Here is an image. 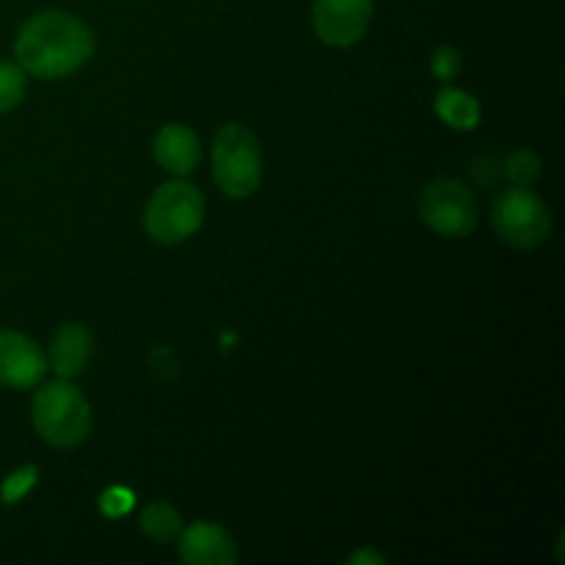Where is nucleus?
<instances>
[{"label":"nucleus","instance_id":"13","mask_svg":"<svg viewBox=\"0 0 565 565\" xmlns=\"http://www.w3.org/2000/svg\"><path fill=\"white\" fill-rule=\"evenodd\" d=\"M141 533L154 544H169L182 533V516L169 502H152L141 513Z\"/></svg>","mask_w":565,"mask_h":565},{"label":"nucleus","instance_id":"15","mask_svg":"<svg viewBox=\"0 0 565 565\" xmlns=\"http://www.w3.org/2000/svg\"><path fill=\"white\" fill-rule=\"evenodd\" d=\"M505 174L516 188H533L541 180V174H544V163L530 149H519V152H513L508 158Z\"/></svg>","mask_w":565,"mask_h":565},{"label":"nucleus","instance_id":"18","mask_svg":"<svg viewBox=\"0 0 565 565\" xmlns=\"http://www.w3.org/2000/svg\"><path fill=\"white\" fill-rule=\"evenodd\" d=\"M430 72H434L441 83H450L452 77L461 72V53H458L456 47H447V44L445 47L434 50V55H430Z\"/></svg>","mask_w":565,"mask_h":565},{"label":"nucleus","instance_id":"7","mask_svg":"<svg viewBox=\"0 0 565 565\" xmlns=\"http://www.w3.org/2000/svg\"><path fill=\"white\" fill-rule=\"evenodd\" d=\"M373 22V0H315L312 25L329 47H351L362 42Z\"/></svg>","mask_w":565,"mask_h":565},{"label":"nucleus","instance_id":"12","mask_svg":"<svg viewBox=\"0 0 565 565\" xmlns=\"http://www.w3.org/2000/svg\"><path fill=\"white\" fill-rule=\"evenodd\" d=\"M439 119L452 130H475L480 125V103L469 92L456 86H445L434 99Z\"/></svg>","mask_w":565,"mask_h":565},{"label":"nucleus","instance_id":"10","mask_svg":"<svg viewBox=\"0 0 565 565\" xmlns=\"http://www.w3.org/2000/svg\"><path fill=\"white\" fill-rule=\"evenodd\" d=\"M154 163L163 171L174 177H188L196 171L199 160H202V143L199 136L182 121H169L158 130L152 141Z\"/></svg>","mask_w":565,"mask_h":565},{"label":"nucleus","instance_id":"4","mask_svg":"<svg viewBox=\"0 0 565 565\" xmlns=\"http://www.w3.org/2000/svg\"><path fill=\"white\" fill-rule=\"evenodd\" d=\"M213 182L230 199H248L263 185V149L246 125L232 121L215 132Z\"/></svg>","mask_w":565,"mask_h":565},{"label":"nucleus","instance_id":"9","mask_svg":"<svg viewBox=\"0 0 565 565\" xmlns=\"http://www.w3.org/2000/svg\"><path fill=\"white\" fill-rule=\"evenodd\" d=\"M180 561L185 565H232L237 561L235 539L215 522H193L182 527Z\"/></svg>","mask_w":565,"mask_h":565},{"label":"nucleus","instance_id":"17","mask_svg":"<svg viewBox=\"0 0 565 565\" xmlns=\"http://www.w3.org/2000/svg\"><path fill=\"white\" fill-rule=\"evenodd\" d=\"M132 505H136V497H132L130 489H121V486H114V489L99 497V511L108 519L125 516V513L132 511Z\"/></svg>","mask_w":565,"mask_h":565},{"label":"nucleus","instance_id":"11","mask_svg":"<svg viewBox=\"0 0 565 565\" xmlns=\"http://www.w3.org/2000/svg\"><path fill=\"white\" fill-rule=\"evenodd\" d=\"M94 356V340L86 326L64 323L53 334L47 353V370H53L58 379H77L88 370Z\"/></svg>","mask_w":565,"mask_h":565},{"label":"nucleus","instance_id":"2","mask_svg":"<svg viewBox=\"0 0 565 565\" xmlns=\"http://www.w3.org/2000/svg\"><path fill=\"white\" fill-rule=\"evenodd\" d=\"M31 423L50 447L72 450L83 445L92 430V406L72 381L55 379L39 386L33 395Z\"/></svg>","mask_w":565,"mask_h":565},{"label":"nucleus","instance_id":"16","mask_svg":"<svg viewBox=\"0 0 565 565\" xmlns=\"http://www.w3.org/2000/svg\"><path fill=\"white\" fill-rule=\"evenodd\" d=\"M36 478H39L36 467H22V469H17L14 475H9V478H6V483H3V489H0L6 505H11V502H20L22 497H25L28 491L33 489Z\"/></svg>","mask_w":565,"mask_h":565},{"label":"nucleus","instance_id":"3","mask_svg":"<svg viewBox=\"0 0 565 565\" xmlns=\"http://www.w3.org/2000/svg\"><path fill=\"white\" fill-rule=\"evenodd\" d=\"M204 193L196 185L180 180H169L149 196L143 207V232L154 243L163 246H177L185 243L202 230L204 224Z\"/></svg>","mask_w":565,"mask_h":565},{"label":"nucleus","instance_id":"5","mask_svg":"<svg viewBox=\"0 0 565 565\" xmlns=\"http://www.w3.org/2000/svg\"><path fill=\"white\" fill-rule=\"evenodd\" d=\"M491 226L497 237L519 252H533L552 232V213L530 188H505L491 204Z\"/></svg>","mask_w":565,"mask_h":565},{"label":"nucleus","instance_id":"19","mask_svg":"<svg viewBox=\"0 0 565 565\" xmlns=\"http://www.w3.org/2000/svg\"><path fill=\"white\" fill-rule=\"evenodd\" d=\"M348 563H351V565H362V563H375V565H384V557H381V555H375V552H370V550H359L356 555H351V557H348Z\"/></svg>","mask_w":565,"mask_h":565},{"label":"nucleus","instance_id":"8","mask_svg":"<svg viewBox=\"0 0 565 565\" xmlns=\"http://www.w3.org/2000/svg\"><path fill=\"white\" fill-rule=\"evenodd\" d=\"M47 375V356L22 331L0 329V386L33 390Z\"/></svg>","mask_w":565,"mask_h":565},{"label":"nucleus","instance_id":"14","mask_svg":"<svg viewBox=\"0 0 565 565\" xmlns=\"http://www.w3.org/2000/svg\"><path fill=\"white\" fill-rule=\"evenodd\" d=\"M25 72L14 61H0V114H9L25 99Z\"/></svg>","mask_w":565,"mask_h":565},{"label":"nucleus","instance_id":"6","mask_svg":"<svg viewBox=\"0 0 565 565\" xmlns=\"http://www.w3.org/2000/svg\"><path fill=\"white\" fill-rule=\"evenodd\" d=\"M419 218L439 237H467L478 226V199L463 182L434 180L419 196Z\"/></svg>","mask_w":565,"mask_h":565},{"label":"nucleus","instance_id":"1","mask_svg":"<svg viewBox=\"0 0 565 565\" xmlns=\"http://www.w3.org/2000/svg\"><path fill=\"white\" fill-rule=\"evenodd\" d=\"M17 64L39 81H61L94 55V36L70 11H39L20 28L14 42Z\"/></svg>","mask_w":565,"mask_h":565}]
</instances>
